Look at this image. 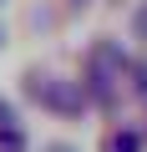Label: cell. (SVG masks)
Wrapping results in <instances>:
<instances>
[{
  "mask_svg": "<svg viewBox=\"0 0 147 152\" xmlns=\"http://www.w3.org/2000/svg\"><path fill=\"white\" fill-rule=\"evenodd\" d=\"M36 91H41V102H46V107H56V112H81L76 86H66V81H61V86H51V91H46V86H36Z\"/></svg>",
  "mask_w": 147,
  "mask_h": 152,
  "instance_id": "cell-1",
  "label": "cell"
},
{
  "mask_svg": "<svg viewBox=\"0 0 147 152\" xmlns=\"http://www.w3.org/2000/svg\"><path fill=\"white\" fill-rule=\"evenodd\" d=\"M0 152H26V132L10 122V127H0Z\"/></svg>",
  "mask_w": 147,
  "mask_h": 152,
  "instance_id": "cell-2",
  "label": "cell"
},
{
  "mask_svg": "<svg viewBox=\"0 0 147 152\" xmlns=\"http://www.w3.org/2000/svg\"><path fill=\"white\" fill-rule=\"evenodd\" d=\"M46 152H76V147H66V142H51V147H46Z\"/></svg>",
  "mask_w": 147,
  "mask_h": 152,
  "instance_id": "cell-6",
  "label": "cell"
},
{
  "mask_svg": "<svg viewBox=\"0 0 147 152\" xmlns=\"http://www.w3.org/2000/svg\"><path fill=\"white\" fill-rule=\"evenodd\" d=\"M10 122H15V112H10V102H5V96H0V127H10Z\"/></svg>",
  "mask_w": 147,
  "mask_h": 152,
  "instance_id": "cell-4",
  "label": "cell"
},
{
  "mask_svg": "<svg viewBox=\"0 0 147 152\" xmlns=\"http://www.w3.org/2000/svg\"><path fill=\"white\" fill-rule=\"evenodd\" d=\"M137 147H142L137 132H112V137H107V152H137Z\"/></svg>",
  "mask_w": 147,
  "mask_h": 152,
  "instance_id": "cell-3",
  "label": "cell"
},
{
  "mask_svg": "<svg viewBox=\"0 0 147 152\" xmlns=\"http://www.w3.org/2000/svg\"><path fill=\"white\" fill-rule=\"evenodd\" d=\"M132 26H137V36H147V5H142V10L132 15Z\"/></svg>",
  "mask_w": 147,
  "mask_h": 152,
  "instance_id": "cell-5",
  "label": "cell"
},
{
  "mask_svg": "<svg viewBox=\"0 0 147 152\" xmlns=\"http://www.w3.org/2000/svg\"><path fill=\"white\" fill-rule=\"evenodd\" d=\"M76 5H81V0H76Z\"/></svg>",
  "mask_w": 147,
  "mask_h": 152,
  "instance_id": "cell-7",
  "label": "cell"
}]
</instances>
